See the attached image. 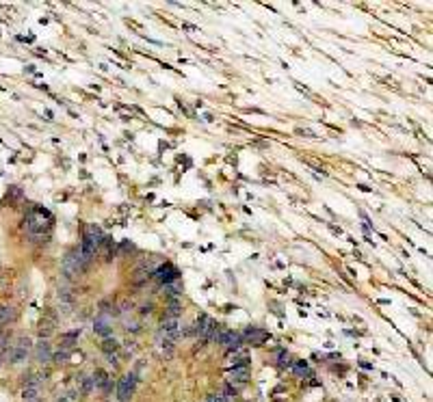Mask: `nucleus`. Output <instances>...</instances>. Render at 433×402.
I'll return each instance as SVG.
<instances>
[{"instance_id": "8", "label": "nucleus", "mask_w": 433, "mask_h": 402, "mask_svg": "<svg viewBox=\"0 0 433 402\" xmlns=\"http://www.w3.org/2000/svg\"><path fill=\"white\" fill-rule=\"evenodd\" d=\"M15 316H17L15 307H9V305H0V327H2V324H9V322H13V320H15Z\"/></svg>"}, {"instance_id": "7", "label": "nucleus", "mask_w": 433, "mask_h": 402, "mask_svg": "<svg viewBox=\"0 0 433 402\" xmlns=\"http://www.w3.org/2000/svg\"><path fill=\"white\" fill-rule=\"evenodd\" d=\"M52 359V348H50V344L48 342H44L41 340L39 344H37V361H41V363H48Z\"/></svg>"}, {"instance_id": "4", "label": "nucleus", "mask_w": 433, "mask_h": 402, "mask_svg": "<svg viewBox=\"0 0 433 402\" xmlns=\"http://www.w3.org/2000/svg\"><path fill=\"white\" fill-rule=\"evenodd\" d=\"M247 381H249V365H239V368H234L230 372V385L232 387L245 385Z\"/></svg>"}, {"instance_id": "1", "label": "nucleus", "mask_w": 433, "mask_h": 402, "mask_svg": "<svg viewBox=\"0 0 433 402\" xmlns=\"http://www.w3.org/2000/svg\"><path fill=\"white\" fill-rule=\"evenodd\" d=\"M50 227V218H48V214H44V212H39V210H35V212H31L28 214V218H26V229H28V234L33 236H44V229H48Z\"/></svg>"}, {"instance_id": "6", "label": "nucleus", "mask_w": 433, "mask_h": 402, "mask_svg": "<svg viewBox=\"0 0 433 402\" xmlns=\"http://www.w3.org/2000/svg\"><path fill=\"white\" fill-rule=\"evenodd\" d=\"M154 275H156V279L163 281V283H169V281H176V279H178V273H176L174 268H171V266H163V268H158Z\"/></svg>"}, {"instance_id": "3", "label": "nucleus", "mask_w": 433, "mask_h": 402, "mask_svg": "<svg viewBox=\"0 0 433 402\" xmlns=\"http://www.w3.org/2000/svg\"><path fill=\"white\" fill-rule=\"evenodd\" d=\"M63 266H65V273H67V275L80 273V270L87 266L85 257H82V251H80V249H74L67 257H65V264H63Z\"/></svg>"}, {"instance_id": "12", "label": "nucleus", "mask_w": 433, "mask_h": 402, "mask_svg": "<svg viewBox=\"0 0 433 402\" xmlns=\"http://www.w3.org/2000/svg\"><path fill=\"white\" fill-rule=\"evenodd\" d=\"M280 365H288V354L286 352H280Z\"/></svg>"}, {"instance_id": "11", "label": "nucleus", "mask_w": 433, "mask_h": 402, "mask_svg": "<svg viewBox=\"0 0 433 402\" xmlns=\"http://www.w3.org/2000/svg\"><path fill=\"white\" fill-rule=\"evenodd\" d=\"M102 348H104V351L111 354V351H117V348H120V346H117V342H115V340H106Z\"/></svg>"}, {"instance_id": "10", "label": "nucleus", "mask_w": 433, "mask_h": 402, "mask_svg": "<svg viewBox=\"0 0 433 402\" xmlns=\"http://www.w3.org/2000/svg\"><path fill=\"white\" fill-rule=\"evenodd\" d=\"M109 324H111L109 318H106V316H100L98 320H96V327H93V329H96V333H100V335H109V333H111V327H109Z\"/></svg>"}, {"instance_id": "9", "label": "nucleus", "mask_w": 433, "mask_h": 402, "mask_svg": "<svg viewBox=\"0 0 433 402\" xmlns=\"http://www.w3.org/2000/svg\"><path fill=\"white\" fill-rule=\"evenodd\" d=\"M22 398H24V402H39V387L26 385L24 392H22Z\"/></svg>"}, {"instance_id": "5", "label": "nucleus", "mask_w": 433, "mask_h": 402, "mask_svg": "<svg viewBox=\"0 0 433 402\" xmlns=\"http://www.w3.org/2000/svg\"><path fill=\"white\" fill-rule=\"evenodd\" d=\"M243 338H245V340L249 342V344L260 346V344H262V342L266 340V333H264V331H260V329H247Z\"/></svg>"}, {"instance_id": "2", "label": "nucleus", "mask_w": 433, "mask_h": 402, "mask_svg": "<svg viewBox=\"0 0 433 402\" xmlns=\"http://www.w3.org/2000/svg\"><path fill=\"white\" fill-rule=\"evenodd\" d=\"M134 387H136V372H130V374H126L120 381V385H117V398H120V402H128L132 398Z\"/></svg>"}]
</instances>
